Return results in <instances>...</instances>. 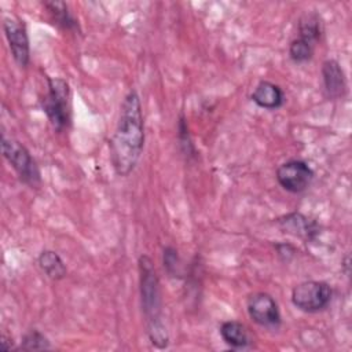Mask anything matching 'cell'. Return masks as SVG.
Wrapping results in <instances>:
<instances>
[{"instance_id":"obj_1","label":"cell","mask_w":352,"mask_h":352,"mask_svg":"<svg viewBox=\"0 0 352 352\" xmlns=\"http://www.w3.org/2000/svg\"><path fill=\"white\" fill-rule=\"evenodd\" d=\"M144 146V124L142 103L138 92L131 89L120 110V118L116 131L109 142L111 165L117 175H129L143 151Z\"/></svg>"},{"instance_id":"obj_2","label":"cell","mask_w":352,"mask_h":352,"mask_svg":"<svg viewBox=\"0 0 352 352\" xmlns=\"http://www.w3.org/2000/svg\"><path fill=\"white\" fill-rule=\"evenodd\" d=\"M139 282L142 309L147 324V336L154 346L165 348L168 345V333L161 320L162 301L160 279L153 261L147 256L139 257Z\"/></svg>"},{"instance_id":"obj_3","label":"cell","mask_w":352,"mask_h":352,"mask_svg":"<svg viewBox=\"0 0 352 352\" xmlns=\"http://www.w3.org/2000/svg\"><path fill=\"white\" fill-rule=\"evenodd\" d=\"M41 107L48 121L58 132L70 124V88L66 80L59 77H47V92L41 99Z\"/></svg>"},{"instance_id":"obj_4","label":"cell","mask_w":352,"mask_h":352,"mask_svg":"<svg viewBox=\"0 0 352 352\" xmlns=\"http://www.w3.org/2000/svg\"><path fill=\"white\" fill-rule=\"evenodd\" d=\"M1 151L4 158L11 164V166L18 173L21 182L30 187L40 184V170L30 155L29 150L14 139H8L3 135L1 138Z\"/></svg>"},{"instance_id":"obj_5","label":"cell","mask_w":352,"mask_h":352,"mask_svg":"<svg viewBox=\"0 0 352 352\" xmlns=\"http://www.w3.org/2000/svg\"><path fill=\"white\" fill-rule=\"evenodd\" d=\"M331 300V287L322 280H307L297 285L292 292V302L304 312L324 309Z\"/></svg>"},{"instance_id":"obj_6","label":"cell","mask_w":352,"mask_h":352,"mask_svg":"<svg viewBox=\"0 0 352 352\" xmlns=\"http://www.w3.org/2000/svg\"><path fill=\"white\" fill-rule=\"evenodd\" d=\"M278 183L290 192H302L314 179V170L301 160H290L276 169Z\"/></svg>"},{"instance_id":"obj_7","label":"cell","mask_w":352,"mask_h":352,"mask_svg":"<svg viewBox=\"0 0 352 352\" xmlns=\"http://www.w3.org/2000/svg\"><path fill=\"white\" fill-rule=\"evenodd\" d=\"M250 319L264 327H276L280 323V312L276 301L268 293H254L248 300Z\"/></svg>"},{"instance_id":"obj_8","label":"cell","mask_w":352,"mask_h":352,"mask_svg":"<svg viewBox=\"0 0 352 352\" xmlns=\"http://www.w3.org/2000/svg\"><path fill=\"white\" fill-rule=\"evenodd\" d=\"M4 34L7 37L14 60L19 66H26L29 63V38L23 21L18 18H6L3 22Z\"/></svg>"},{"instance_id":"obj_9","label":"cell","mask_w":352,"mask_h":352,"mask_svg":"<svg viewBox=\"0 0 352 352\" xmlns=\"http://www.w3.org/2000/svg\"><path fill=\"white\" fill-rule=\"evenodd\" d=\"M322 76L326 95L330 99L342 98L346 92V80L342 67L334 59H327L322 65Z\"/></svg>"},{"instance_id":"obj_10","label":"cell","mask_w":352,"mask_h":352,"mask_svg":"<svg viewBox=\"0 0 352 352\" xmlns=\"http://www.w3.org/2000/svg\"><path fill=\"white\" fill-rule=\"evenodd\" d=\"M278 224L283 232L304 239H314L319 232V227L314 220L296 212L279 217Z\"/></svg>"},{"instance_id":"obj_11","label":"cell","mask_w":352,"mask_h":352,"mask_svg":"<svg viewBox=\"0 0 352 352\" xmlns=\"http://www.w3.org/2000/svg\"><path fill=\"white\" fill-rule=\"evenodd\" d=\"M250 98L258 107L267 110H275L280 107L285 100L283 91L280 89V87L270 81H260L256 85Z\"/></svg>"},{"instance_id":"obj_12","label":"cell","mask_w":352,"mask_h":352,"mask_svg":"<svg viewBox=\"0 0 352 352\" xmlns=\"http://www.w3.org/2000/svg\"><path fill=\"white\" fill-rule=\"evenodd\" d=\"M223 340L232 348H245L249 344V334L246 327L236 320H227L220 326Z\"/></svg>"},{"instance_id":"obj_13","label":"cell","mask_w":352,"mask_h":352,"mask_svg":"<svg viewBox=\"0 0 352 352\" xmlns=\"http://www.w3.org/2000/svg\"><path fill=\"white\" fill-rule=\"evenodd\" d=\"M323 34V22L316 12L305 14L298 23V37L316 45Z\"/></svg>"},{"instance_id":"obj_14","label":"cell","mask_w":352,"mask_h":352,"mask_svg":"<svg viewBox=\"0 0 352 352\" xmlns=\"http://www.w3.org/2000/svg\"><path fill=\"white\" fill-rule=\"evenodd\" d=\"M38 265L43 272L54 280L62 279L66 275V265L63 260L58 256V253L52 250L41 252V254L38 256Z\"/></svg>"},{"instance_id":"obj_15","label":"cell","mask_w":352,"mask_h":352,"mask_svg":"<svg viewBox=\"0 0 352 352\" xmlns=\"http://www.w3.org/2000/svg\"><path fill=\"white\" fill-rule=\"evenodd\" d=\"M44 7L51 15V19L55 25L65 30H72L77 28L76 19L69 11V6L65 1H45Z\"/></svg>"},{"instance_id":"obj_16","label":"cell","mask_w":352,"mask_h":352,"mask_svg":"<svg viewBox=\"0 0 352 352\" xmlns=\"http://www.w3.org/2000/svg\"><path fill=\"white\" fill-rule=\"evenodd\" d=\"M314 51H315V45L300 37L294 38L289 47L290 59L296 63H302L309 60L314 55Z\"/></svg>"},{"instance_id":"obj_17","label":"cell","mask_w":352,"mask_h":352,"mask_svg":"<svg viewBox=\"0 0 352 352\" xmlns=\"http://www.w3.org/2000/svg\"><path fill=\"white\" fill-rule=\"evenodd\" d=\"M51 345H50V341L48 338L41 334L38 330L33 329V330H29L23 337H22V341H21V345L16 348V349H22V351H45V349H50Z\"/></svg>"},{"instance_id":"obj_18","label":"cell","mask_w":352,"mask_h":352,"mask_svg":"<svg viewBox=\"0 0 352 352\" xmlns=\"http://www.w3.org/2000/svg\"><path fill=\"white\" fill-rule=\"evenodd\" d=\"M164 267L170 276H180V258L176 249L170 246L164 249Z\"/></svg>"},{"instance_id":"obj_19","label":"cell","mask_w":352,"mask_h":352,"mask_svg":"<svg viewBox=\"0 0 352 352\" xmlns=\"http://www.w3.org/2000/svg\"><path fill=\"white\" fill-rule=\"evenodd\" d=\"M179 140H180V146L183 148V151L187 155H194V146L192 142L190 139V133H188V128H187V122L183 114H180V120H179Z\"/></svg>"},{"instance_id":"obj_20","label":"cell","mask_w":352,"mask_h":352,"mask_svg":"<svg viewBox=\"0 0 352 352\" xmlns=\"http://www.w3.org/2000/svg\"><path fill=\"white\" fill-rule=\"evenodd\" d=\"M275 249L278 252V256L282 260H285V261H289L294 256V253H296L294 246L290 245V243H276Z\"/></svg>"}]
</instances>
